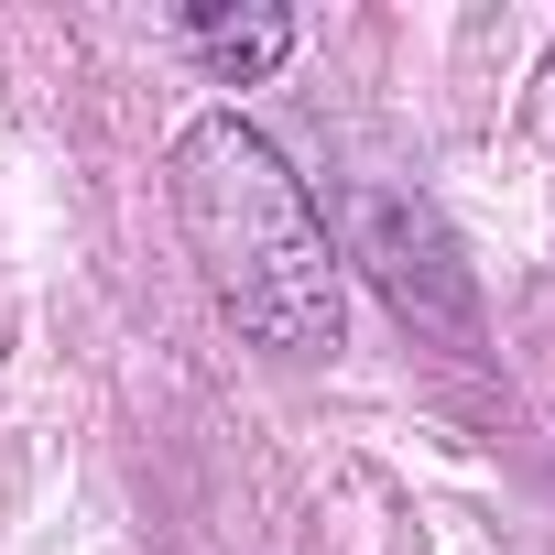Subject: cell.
Segmentation results:
<instances>
[{"label":"cell","mask_w":555,"mask_h":555,"mask_svg":"<svg viewBox=\"0 0 555 555\" xmlns=\"http://www.w3.org/2000/svg\"><path fill=\"white\" fill-rule=\"evenodd\" d=\"M175 229L207 272L218 317L272 360H327L349 338V261L306 196V175L272 153L240 109L185 120L175 142Z\"/></svg>","instance_id":"6da1fadb"},{"label":"cell","mask_w":555,"mask_h":555,"mask_svg":"<svg viewBox=\"0 0 555 555\" xmlns=\"http://www.w3.org/2000/svg\"><path fill=\"white\" fill-rule=\"evenodd\" d=\"M185 44L229 88H250V77H272V66L295 55V12H185Z\"/></svg>","instance_id":"3957f363"},{"label":"cell","mask_w":555,"mask_h":555,"mask_svg":"<svg viewBox=\"0 0 555 555\" xmlns=\"http://www.w3.org/2000/svg\"><path fill=\"white\" fill-rule=\"evenodd\" d=\"M338 207H349V250H338V261L371 272L403 327H436V338H468V327H479L468 261H457V240H447V218H436L425 196H403V185H349Z\"/></svg>","instance_id":"7a4b0ae2"}]
</instances>
